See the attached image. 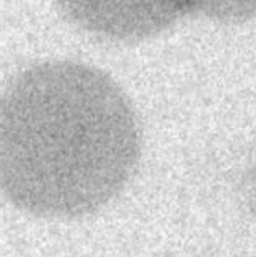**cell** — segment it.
Here are the masks:
<instances>
[{"mask_svg": "<svg viewBox=\"0 0 256 257\" xmlns=\"http://www.w3.org/2000/svg\"><path fill=\"white\" fill-rule=\"evenodd\" d=\"M62 10L90 31L114 39H140L180 15L170 0H58Z\"/></svg>", "mask_w": 256, "mask_h": 257, "instance_id": "obj_1", "label": "cell"}]
</instances>
